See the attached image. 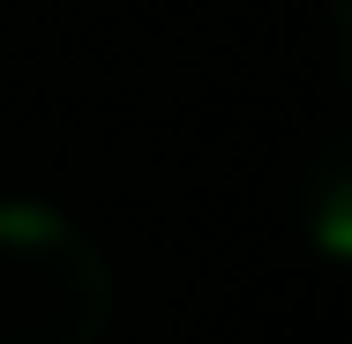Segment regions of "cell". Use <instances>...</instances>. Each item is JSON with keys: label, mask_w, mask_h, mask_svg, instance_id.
Instances as JSON below:
<instances>
[{"label": "cell", "mask_w": 352, "mask_h": 344, "mask_svg": "<svg viewBox=\"0 0 352 344\" xmlns=\"http://www.w3.org/2000/svg\"><path fill=\"white\" fill-rule=\"evenodd\" d=\"M113 330V270L53 203H0V344H98Z\"/></svg>", "instance_id": "1"}]
</instances>
